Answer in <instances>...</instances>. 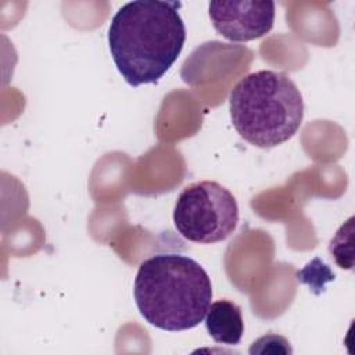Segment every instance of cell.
Here are the masks:
<instances>
[{
  "instance_id": "3",
  "label": "cell",
  "mask_w": 355,
  "mask_h": 355,
  "mask_svg": "<svg viewBox=\"0 0 355 355\" xmlns=\"http://www.w3.org/2000/svg\"><path fill=\"white\" fill-rule=\"evenodd\" d=\"M229 111L236 132L259 148L291 139L304 118L297 85L283 72L258 71L241 78L230 90Z\"/></svg>"
},
{
  "instance_id": "4",
  "label": "cell",
  "mask_w": 355,
  "mask_h": 355,
  "mask_svg": "<svg viewBox=\"0 0 355 355\" xmlns=\"http://www.w3.org/2000/svg\"><path fill=\"white\" fill-rule=\"evenodd\" d=\"M237 222L239 205L234 196L214 180L186 186L175 202V227L193 243L222 241L234 232Z\"/></svg>"
},
{
  "instance_id": "1",
  "label": "cell",
  "mask_w": 355,
  "mask_h": 355,
  "mask_svg": "<svg viewBox=\"0 0 355 355\" xmlns=\"http://www.w3.org/2000/svg\"><path fill=\"white\" fill-rule=\"evenodd\" d=\"M180 6V1L136 0L112 17L110 51L130 86L157 83L178 60L186 40Z\"/></svg>"
},
{
  "instance_id": "6",
  "label": "cell",
  "mask_w": 355,
  "mask_h": 355,
  "mask_svg": "<svg viewBox=\"0 0 355 355\" xmlns=\"http://www.w3.org/2000/svg\"><path fill=\"white\" fill-rule=\"evenodd\" d=\"M205 327L214 341L226 345L240 343L244 333V322L239 305L229 300L209 304L205 313Z\"/></svg>"
},
{
  "instance_id": "2",
  "label": "cell",
  "mask_w": 355,
  "mask_h": 355,
  "mask_svg": "<svg viewBox=\"0 0 355 355\" xmlns=\"http://www.w3.org/2000/svg\"><path fill=\"white\" fill-rule=\"evenodd\" d=\"M133 295L140 315L150 324L182 331L200 324L212 300L205 269L182 254H157L139 266Z\"/></svg>"
},
{
  "instance_id": "5",
  "label": "cell",
  "mask_w": 355,
  "mask_h": 355,
  "mask_svg": "<svg viewBox=\"0 0 355 355\" xmlns=\"http://www.w3.org/2000/svg\"><path fill=\"white\" fill-rule=\"evenodd\" d=\"M211 22L218 33L232 42H248L266 35L275 22V3L255 1H211Z\"/></svg>"
}]
</instances>
